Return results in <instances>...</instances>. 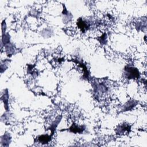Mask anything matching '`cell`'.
<instances>
[{
	"mask_svg": "<svg viewBox=\"0 0 147 147\" xmlns=\"http://www.w3.org/2000/svg\"><path fill=\"white\" fill-rule=\"evenodd\" d=\"M137 104V102L134 99L130 100L127 101L123 106L122 108V110L123 111H126L129 110H131L133 109Z\"/></svg>",
	"mask_w": 147,
	"mask_h": 147,
	"instance_id": "52a82bcc",
	"label": "cell"
},
{
	"mask_svg": "<svg viewBox=\"0 0 147 147\" xmlns=\"http://www.w3.org/2000/svg\"><path fill=\"white\" fill-rule=\"evenodd\" d=\"M124 76L128 79H138L140 72L138 69L133 66L126 65L124 68Z\"/></svg>",
	"mask_w": 147,
	"mask_h": 147,
	"instance_id": "6da1fadb",
	"label": "cell"
},
{
	"mask_svg": "<svg viewBox=\"0 0 147 147\" xmlns=\"http://www.w3.org/2000/svg\"><path fill=\"white\" fill-rule=\"evenodd\" d=\"M98 41L101 45L105 44L106 43V34L103 33L101 36H100L99 38H98Z\"/></svg>",
	"mask_w": 147,
	"mask_h": 147,
	"instance_id": "4fadbf2b",
	"label": "cell"
},
{
	"mask_svg": "<svg viewBox=\"0 0 147 147\" xmlns=\"http://www.w3.org/2000/svg\"><path fill=\"white\" fill-rule=\"evenodd\" d=\"M61 116H58L56 118L55 120L53 121L51 124L50 125L49 127L48 128V130H50L51 131V136H53L54 134L55 131L56 130V128L57 127V125H59V123H60V122L61 121Z\"/></svg>",
	"mask_w": 147,
	"mask_h": 147,
	"instance_id": "ba28073f",
	"label": "cell"
},
{
	"mask_svg": "<svg viewBox=\"0 0 147 147\" xmlns=\"http://www.w3.org/2000/svg\"><path fill=\"white\" fill-rule=\"evenodd\" d=\"M77 25L82 32H85L86 30H87L89 29L90 26V23L88 21H84L81 18H79V20H78Z\"/></svg>",
	"mask_w": 147,
	"mask_h": 147,
	"instance_id": "277c9868",
	"label": "cell"
},
{
	"mask_svg": "<svg viewBox=\"0 0 147 147\" xmlns=\"http://www.w3.org/2000/svg\"><path fill=\"white\" fill-rule=\"evenodd\" d=\"M86 129V127L84 125H78L75 123H72V125L67 129L69 131L74 133L75 134L79 133L82 134Z\"/></svg>",
	"mask_w": 147,
	"mask_h": 147,
	"instance_id": "3957f363",
	"label": "cell"
},
{
	"mask_svg": "<svg viewBox=\"0 0 147 147\" xmlns=\"http://www.w3.org/2000/svg\"><path fill=\"white\" fill-rule=\"evenodd\" d=\"M52 136L48 134H42L38 137V141L41 144H46L51 141Z\"/></svg>",
	"mask_w": 147,
	"mask_h": 147,
	"instance_id": "30bf717a",
	"label": "cell"
},
{
	"mask_svg": "<svg viewBox=\"0 0 147 147\" xmlns=\"http://www.w3.org/2000/svg\"><path fill=\"white\" fill-rule=\"evenodd\" d=\"M10 42V36L9 33H6L5 34H2V37H1V48H2L3 46H5L7 44H9Z\"/></svg>",
	"mask_w": 147,
	"mask_h": 147,
	"instance_id": "8fae6325",
	"label": "cell"
},
{
	"mask_svg": "<svg viewBox=\"0 0 147 147\" xmlns=\"http://www.w3.org/2000/svg\"><path fill=\"white\" fill-rule=\"evenodd\" d=\"M131 129V126L128 123H123L119 124L115 129V132L118 134H123L126 132L129 133Z\"/></svg>",
	"mask_w": 147,
	"mask_h": 147,
	"instance_id": "7a4b0ae2",
	"label": "cell"
},
{
	"mask_svg": "<svg viewBox=\"0 0 147 147\" xmlns=\"http://www.w3.org/2000/svg\"><path fill=\"white\" fill-rule=\"evenodd\" d=\"M1 29H2V34L6 33V24L5 20H3L1 23Z\"/></svg>",
	"mask_w": 147,
	"mask_h": 147,
	"instance_id": "5bb4252c",
	"label": "cell"
},
{
	"mask_svg": "<svg viewBox=\"0 0 147 147\" xmlns=\"http://www.w3.org/2000/svg\"><path fill=\"white\" fill-rule=\"evenodd\" d=\"M11 138L9 133H5L1 137V145L2 146H8L11 142Z\"/></svg>",
	"mask_w": 147,
	"mask_h": 147,
	"instance_id": "5b68a950",
	"label": "cell"
},
{
	"mask_svg": "<svg viewBox=\"0 0 147 147\" xmlns=\"http://www.w3.org/2000/svg\"><path fill=\"white\" fill-rule=\"evenodd\" d=\"M5 52L8 56H11L15 51L16 47L12 43H9L5 46Z\"/></svg>",
	"mask_w": 147,
	"mask_h": 147,
	"instance_id": "7c38bea8",
	"label": "cell"
},
{
	"mask_svg": "<svg viewBox=\"0 0 147 147\" xmlns=\"http://www.w3.org/2000/svg\"><path fill=\"white\" fill-rule=\"evenodd\" d=\"M1 100L3 102L4 108L6 110V111H9V92L7 89H5L4 90L3 94L1 96Z\"/></svg>",
	"mask_w": 147,
	"mask_h": 147,
	"instance_id": "8992f818",
	"label": "cell"
},
{
	"mask_svg": "<svg viewBox=\"0 0 147 147\" xmlns=\"http://www.w3.org/2000/svg\"><path fill=\"white\" fill-rule=\"evenodd\" d=\"M62 15H63V21L64 23L69 22L72 19V14L71 13L67 10L65 6L63 5V10L62 11Z\"/></svg>",
	"mask_w": 147,
	"mask_h": 147,
	"instance_id": "9c48e42d",
	"label": "cell"
},
{
	"mask_svg": "<svg viewBox=\"0 0 147 147\" xmlns=\"http://www.w3.org/2000/svg\"><path fill=\"white\" fill-rule=\"evenodd\" d=\"M7 68V63L6 61H4V63H3V62L1 61V72L3 73V71H5L6 69Z\"/></svg>",
	"mask_w": 147,
	"mask_h": 147,
	"instance_id": "9a60e30c",
	"label": "cell"
}]
</instances>
